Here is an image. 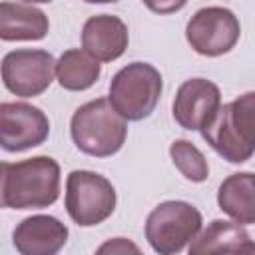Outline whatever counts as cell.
Here are the masks:
<instances>
[{
	"label": "cell",
	"mask_w": 255,
	"mask_h": 255,
	"mask_svg": "<svg viewBox=\"0 0 255 255\" xmlns=\"http://www.w3.org/2000/svg\"><path fill=\"white\" fill-rule=\"evenodd\" d=\"M60 195V165L36 155L2 163V205L8 209H44Z\"/></svg>",
	"instance_id": "obj_1"
},
{
	"label": "cell",
	"mask_w": 255,
	"mask_h": 255,
	"mask_svg": "<svg viewBox=\"0 0 255 255\" xmlns=\"http://www.w3.org/2000/svg\"><path fill=\"white\" fill-rule=\"evenodd\" d=\"M201 135L229 163L247 161L255 153V92L223 104Z\"/></svg>",
	"instance_id": "obj_2"
},
{
	"label": "cell",
	"mask_w": 255,
	"mask_h": 255,
	"mask_svg": "<svg viewBox=\"0 0 255 255\" xmlns=\"http://www.w3.org/2000/svg\"><path fill=\"white\" fill-rule=\"evenodd\" d=\"M70 133L80 151L94 157H110L126 141L128 120L112 106L110 98H98L74 112Z\"/></svg>",
	"instance_id": "obj_3"
},
{
	"label": "cell",
	"mask_w": 255,
	"mask_h": 255,
	"mask_svg": "<svg viewBox=\"0 0 255 255\" xmlns=\"http://www.w3.org/2000/svg\"><path fill=\"white\" fill-rule=\"evenodd\" d=\"M161 74L147 62L124 66L110 82V102L128 120L139 122L155 110L161 96Z\"/></svg>",
	"instance_id": "obj_4"
},
{
	"label": "cell",
	"mask_w": 255,
	"mask_h": 255,
	"mask_svg": "<svg viewBox=\"0 0 255 255\" xmlns=\"http://www.w3.org/2000/svg\"><path fill=\"white\" fill-rule=\"evenodd\" d=\"M203 217L187 201H163L151 209L145 221V239L159 255L183 251L201 231Z\"/></svg>",
	"instance_id": "obj_5"
},
{
	"label": "cell",
	"mask_w": 255,
	"mask_h": 255,
	"mask_svg": "<svg viewBox=\"0 0 255 255\" xmlns=\"http://www.w3.org/2000/svg\"><path fill=\"white\" fill-rule=\"evenodd\" d=\"M116 209L112 181L96 171L74 169L66 179V211L80 227H94L106 221Z\"/></svg>",
	"instance_id": "obj_6"
},
{
	"label": "cell",
	"mask_w": 255,
	"mask_h": 255,
	"mask_svg": "<svg viewBox=\"0 0 255 255\" xmlns=\"http://www.w3.org/2000/svg\"><path fill=\"white\" fill-rule=\"evenodd\" d=\"M241 36L237 16L221 6H209L197 10L185 28L189 46L207 58H217L235 48Z\"/></svg>",
	"instance_id": "obj_7"
},
{
	"label": "cell",
	"mask_w": 255,
	"mask_h": 255,
	"mask_svg": "<svg viewBox=\"0 0 255 255\" xmlns=\"http://www.w3.org/2000/svg\"><path fill=\"white\" fill-rule=\"evenodd\" d=\"M56 76V60L46 50H12L2 58V82L20 98L44 94Z\"/></svg>",
	"instance_id": "obj_8"
},
{
	"label": "cell",
	"mask_w": 255,
	"mask_h": 255,
	"mask_svg": "<svg viewBox=\"0 0 255 255\" xmlns=\"http://www.w3.org/2000/svg\"><path fill=\"white\" fill-rule=\"evenodd\" d=\"M50 135L48 116L26 102H4L0 106V145L6 151H26L42 145Z\"/></svg>",
	"instance_id": "obj_9"
},
{
	"label": "cell",
	"mask_w": 255,
	"mask_h": 255,
	"mask_svg": "<svg viewBox=\"0 0 255 255\" xmlns=\"http://www.w3.org/2000/svg\"><path fill=\"white\" fill-rule=\"evenodd\" d=\"M221 108L219 88L205 78L185 80L173 100V120L189 131H195L209 124V120Z\"/></svg>",
	"instance_id": "obj_10"
},
{
	"label": "cell",
	"mask_w": 255,
	"mask_h": 255,
	"mask_svg": "<svg viewBox=\"0 0 255 255\" xmlns=\"http://www.w3.org/2000/svg\"><path fill=\"white\" fill-rule=\"evenodd\" d=\"M12 239L22 255H56L68 241V227L52 215H32L18 223Z\"/></svg>",
	"instance_id": "obj_11"
},
{
	"label": "cell",
	"mask_w": 255,
	"mask_h": 255,
	"mask_svg": "<svg viewBox=\"0 0 255 255\" xmlns=\"http://www.w3.org/2000/svg\"><path fill=\"white\" fill-rule=\"evenodd\" d=\"M129 42L128 26L112 14H98L86 20L82 28V48L100 62L118 60Z\"/></svg>",
	"instance_id": "obj_12"
},
{
	"label": "cell",
	"mask_w": 255,
	"mask_h": 255,
	"mask_svg": "<svg viewBox=\"0 0 255 255\" xmlns=\"http://www.w3.org/2000/svg\"><path fill=\"white\" fill-rule=\"evenodd\" d=\"M191 255L203 253H255V243L241 223L213 219L189 243Z\"/></svg>",
	"instance_id": "obj_13"
},
{
	"label": "cell",
	"mask_w": 255,
	"mask_h": 255,
	"mask_svg": "<svg viewBox=\"0 0 255 255\" xmlns=\"http://www.w3.org/2000/svg\"><path fill=\"white\" fill-rule=\"evenodd\" d=\"M48 16L28 2L0 4V38L4 42L42 40L48 34Z\"/></svg>",
	"instance_id": "obj_14"
},
{
	"label": "cell",
	"mask_w": 255,
	"mask_h": 255,
	"mask_svg": "<svg viewBox=\"0 0 255 255\" xmlns=\"http://www.w3.org/2000/svg\"><path fill=\"white\" fill-rule=\"evenodd\" d=\"M219 209L241 225L255 223V173H233L219 185Z\"/></svg>",
	"instance_id": "obj_15"
},
{
	"label": "cell",
	"mask_w": 255,
	"mask_h": 255,
	"mask_svg": "<svg viewBox=\"0 0 255 255\" xmlns=\"http://www.w3.org/2000/svg\"><path fill=\"white\" fill-rule=\"evenodd\" d=\"M100 60L86 50H66L56 62V80L64 90L82 92L92 88L100 78Z\"/></svg>",
	"instance_id": "obj_16"
},
{
	"label": "cell",
	"mask_w": 255,
	"mask_h": 255,
	"mask_svg": "<svg viewBox=\"0 0 255 255\" xmlns=\"http://www.w3.org/2000/svg\"><path fill=\"white\" fill-rule=\"evenodd\" d=\"M169 155L179 173L189 181H205L209 175V165L205 155L187 139H175L169 145Z\"/></svg>",
	"instance_id": "obj_17"
},
{
	"label": "cell",
	"mask_w": 255,
	"mask_h": 255,
	"mask_svg": "<svg viewBox=\"0 0 255 255\" xmlns=\"http://www.w3.org/2000/svg\"><path fill=\"white\" fill-rule=\"evenodd\" d=\"M98 253H139V247L124 237H116L98 247Z\"/></svg>",
	"instance_id": "obj_18"
},
{
	"label": "cell",
	"mask_w": 255,
	"mask_h": 255,
	"mask_svg": "<svg viewBox=\"0 0 255 255\" xmlns=\"http://www.w3.org/2000/svg\"><path fill=\"white\" fill-rule=\"evenodd\" d=\"M141 2L155 14H173L187 4V0H141Z\"/></svg>",
	"instance_id": "obj_19"
},
{
	"label": "cell",
	"mask_w": 255,
	"mask_h": 255,
	"mask_svg": "<svg viewBox=\"0 0 255 255\" xmlns=\"http://www.w3.org/2000/svg\"><path fill=\"white\" fill-rule=\"evenodd\" d=\"M84 2H90V4H108V2H118V0H84Z\"/></svg>",
	"instance_id": "obj_20"
},
{
	"label": "cell",
	"mask_w": 255,
	"mask_h": 255,
	"mask_svg": "<svg viewBox=\"0 0 255 255\" xmlns=\"http://www.w3.org/2000/svg\"><path fill=\"white\" fill-rule=\"evenodd\" d=\"M24 2H28V4H38V2H52V0H24Z\"/></svg>",
	"instance_id": "obj_21"
}]
</instances>
